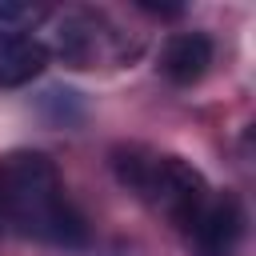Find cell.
<instances>
[{
    "label": "cell",
    "instance_id": "cell-4",
    "mask_svg": "<svg viewBox=\"0 0 256 256\" xmlns=\"http://www.w3.org/2000/svg\"><path fill=\"white\" fill-rule=\"evenodd\" d=\"M192 232H196V240H200L204 252L228 256V252L240 244V236H244V208H240V200H236L232 192L208 196V204L200 208Z\"/></svg>",
    "mask_w": 256,
    "mask_h": 256
},
{
    "label": "cell",
    "instance_id": "cell-1",
    "mask_svg": "<svg viewBox=\"0 0 256 256\" xmlns=\"http://www.w3.org/2000/svg\"><path fill=\"white\" fill-rule=\"evenodd\" d=\"M0 220L24 240L56 248L88 244V224L44 152H12L0 160Z\"/></svg>",
    "mask_w": 256,
    "mask_h": 256
},
{
    "label": "cell",
    "instance_id": "cell-6",
    "mask_svg": "<svg viewBox=\"0 0 256 256\" xmlns=\"http://www.w3.org/2000/svg\"><path fill=\"white\" fill-rule=\"evenodd\" d=\"M48 64L44 40L32 32H0V88H20L36 80Z\"/></svg>",
    "mask_w": 256,
    "mask_h": 256
},
{
    "label": "cell",
    "instance_id": "cell-3",
    "mask_svg": "<svg viewBox=\"0 0 256 256\" xmlns=\"http://www.w3.org/2000/svg\"><path fill=\"white\" fill-rule=\"evenodd\" d=\"M56 52L72 68H96V64H120L132 48L128 36L104 16V12H68L56 28Z\"/></svg>",
    "mask_w": 256,
    "mask_h": 256
},
{
    "label": "cell",
    "instance_id": "cell-2",
    "mask_svg": "<svg viewBox=\"0 0 256 256\" xmlns=\"http://www.w3.org/2000/svg\"><path fill=\"white\" fill-rule=\"evenodd\" d=\"M112 168L128 192H136L152 212L168 216L180 228H192L200 208L208 204V184L184 156L148 152V148H116Z\"/></svg>",
    "mask_w": 256,
    "mask_h": 256
},
{
    "label": "cell",
    "instance_id": "cell-5",
    "mask_svg": "<svg viewBox=\"0 0 256 256\" xmlns=\"http://www.w3.org/2000/svg\"><path fill=\"white\" fill-rule=\"evenodd\" d=\"M208 64H212V40L204 32H176L160 52V72L172 84H184V88L204 80Z\"/></svg>",
    "mask_w": 256,
    "mask_h": 256
}]
</instances>
